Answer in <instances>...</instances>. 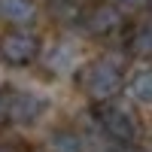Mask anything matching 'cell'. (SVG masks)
<instances>
[{
  "mask_svg": "<svg viewBox=\"0 0 152 152\" xmlns=\"http://www.w3.org/2000/svg\"><path fill=\"white\" fill-rule=\"evenodd\" d=\"M79 82H82V91L91 100L104 104V100H113L122 91V70L116 64H110V61H91L82 70Z\"/></svg>",
  "mask_w": 152,
  "mask_h": 152,
  "instance_id": "obj_1",
  "label": "cell"
},
{
  "mask_svg": "<svg viewBox=\"0 0 152 152\" xmlns=\"http://www.w3.org/2000/svg\"><path fill=\"white\" fill-rule=\"evenodd\" d=\"M40 55V37L31 31H9L0 40V58L9 67H24Z\"/></svg>",
  "mask_w": 152,
  "mask_h": 152,
  "instance_id": "obj_2",
  "label": "cell"
},
{
  "mask_svg": "<svg viewBox=\"0 0 152 152\" xmlns=\"http://www.w3.org/2000/svg\"><path fill=\"white\" fill-rule=\"evenodd\" d=\"M100 125H104V131L113 140H119V143H134L137 140V122L131 119V113H125L119 107H107L100 113Z\"/></svg>",
  "mask_w": 152,
  "mask_h": 152,
  "instance_id": "obj_3",
  "label": "cell"
},
{
  "mask_svg": "<svg viewBox=\"0 0 152 152\" xmlns=\"http://www.w3.org/2000/svg\"><path fill=\"white\" fill-rule=\"evenodd\" d=\"M122 24H125V15L116 6H110V3H97L85 15V28L91 31L94 37H113V34L122 31Z\"/></svg>",
  "mask_w": 152,
  "mask_h": 152,
  "instance_id": "obj_4",
  "label": "cell"
},
{
  "mask_svg": "<svg viewBox=\"0 0 152 152\" xmlns=\"http://www.w3.org/2000/svg\"><path fill=\"white\" fill-rule=\"evenodd\" d=\"M43 107L46 104H43L40 97H34V94H15V97L9 100V116L15 119V122L28 125V122H37V116L43 113Z\"/></svg>",
  "mask_w": 152,
  "mask_h": 152,
  "instance_id": "obj_5",
  "label": "cell"
},
{
  "mask_svg": "<svg viewBox=\"0 0 152 152\" xmlns=\"http://www.w3.org/2000/svg\"><path fill=\"white\" fill-rule=\"evenodd\" d=\"M0 18L9 24H28L37 18V6L31 0H0Z\"/></svg>",
  "mask_w": 152,
  "mask_h": 152,
  "instance_id": "obj_6",
  "label": "cell"
},
{
  "mask_svg": "<svg viewBox=\"0 0 152 152\" xmlns=\"http://www.w3.org/2000/svg\"><path fill=\"white\" fill-rule=\"evenodd\" d=\"M128 46H131V52L137 58H152V21H140L137 24L131 31Z\"/></svg>",
  "mask_w": 152,
  "mask_h": 152,
  "instance_id": "obj_7",
  "label": "cell"
},
{
  "mask_svg": "<svg viewBox=\"0 0 152 152\" xmlns=\"http://www.w3.org/2000/svg\"><path fill=\"white\" fill-rule=\"evenodd\" d=\"M128 91L134 100H140V104H149L152 107V70H140L131 76L128 82Z\"/></svg>",
  "mask_w": 152,
  "mask_h": 152,
  "instance_id": "obj_8",
  "label": "cell"
},
{
  "mask_svg": "<svg viewBox=\"0 0 152 152\" xmlns=\"http://www.w3.org/2000/svg\"><path fill=\"white\" fill-rule=\"evenodd\" d=\"M52 152H79V137L76 134H58L52 140Z\"/></svg>",
  "mask_w": 152,
  "mask_h": 152,
  "instance_id": "obj_9",
  "label": "cell"
},
{
  "mask_svg": "<svg viewBox=\"0 0 152 152\" xmlns=\"http://www.w3.org/2000/svg\"><path fill=\"white\" fill-rule=\"evenodd\" d=\"M113 152H137V149H134V146H131V143H122V146H119V149H113Z\"/></svg>",
  "mask_w": 152,
  "mask_h": 152,
  "instance_id": "obj_10",
  "label": "cell"
},
{
  "mask_svg": "<svg viewBox=\"0 0 152 152\" xmlns=\"http://www.w3.org/2000/svg\"><path fill=\"white\" fill-rule=\"evenodd\" d=\"M122 3H140V0H122Z\"/></svg>",
  "mask_w": 152,
  "mask_h": 152,
  "instance_id": "obj_11",
  "label": "cell"
},
{
  "mask_svg": "<svg viewBox=\"0 0 152 152\" xmlns=\"http://www.w3.org/2000/svg\"><path fill=\"white\" fill-rule=\"evenodd\" d=\"M149 9H152V0H149Z\"/></svg>",
  "mask_w": 152,
  "mask_h": 152,
  "instance_id": "obj_12",
  "label": "cell"
},
{
  "mask_svg": "<svg viewBox=\"0 0 152 152\" xmlns=\"http://www.w3.org/2000/svg\"><path fill=\"white\" fill-rule=\"evenodd\" d=\"M0 152H3V149H0Z\"/></svg>",
  "mask_w": 152,
  "mask_h": 152,
  "instance_id": "obj_13",
  "label": "cell"
}]
</instances>
